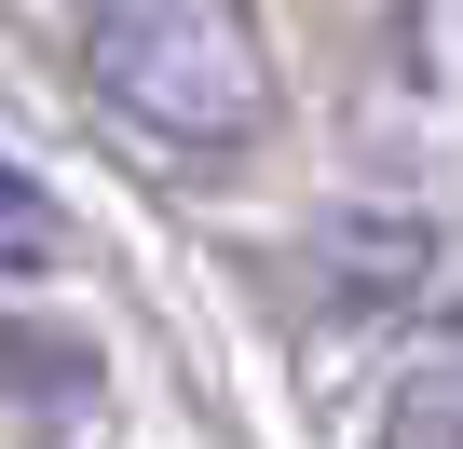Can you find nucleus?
<instances>
[{
    "label": "nucleus",
    "instance_id": "20e7f679",
    "mask_svg": "<svg viewBox=\"0 0 463 449\" xmlns=\"http://www.w3.org/2000/svg\"><path fill=\"white\" fill-rule=\"evenodd\" d=\"M69 259V204L28 177V164H0V286H28V273H55Z\"/></svg>",
    "mask_w": 463,
    "mask_h": 449
},
{
    "label": "nucleus",
    "instance_id": "7ed1b4c3",
    "mask_svg": "<svg viewBox=\"0 0 463 449\" xmlns=\"http://www.w3.org/2000/svg\"><path fill=\"white\" fill-rule=\"evenodd\" d=\"M0 395L14 408H96V341L82 327H0Z\"/></svg>",
    "mask_w": 463,
    "mask_h": 449
},
{
    "label": "nucleus",
    "instance_id": "f257e3e1",
    "mask_svg": "<svg viewBox=\"0 0 463 449\" xmlns=\"http://www.w3.org/2000/svg\"><path fill=\"white\" fill-rule=\"evenodd\" d=\"M82 69L164 150H246L273 123V55L246 0H82Z\"/></svg>",
    "mask_w": 463,
    "mask_h": 449
},
{
    "label": "nucleus",
    "instance_id": "f03ea898",
    "mask_svg": "<svg viewBox=\"0 0 463 449\" xmlns=\"http://www.w3.org/2000/svg\"><path fill=\"white\" fill-rule=\"evenodd\" d=\"M314 273L341 313H409V300H436V218H327Z\"/></svg>",
    "mask_w": 463,
    "mask_h": 449
}]
</instances>
